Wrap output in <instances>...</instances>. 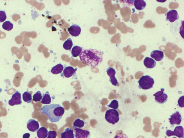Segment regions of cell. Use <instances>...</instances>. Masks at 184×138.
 I'll list each match as a JSON object with an SVG mask.
<instances>
[{
  "mask_svg": "<svg viewBox=\"0 0 184 138\" xmlns=\"http://www.w3.org/2000/svg\"><path fill=\"white\" fill-rule=\"evenodd\" d=\"M104 53L97 50H83L79 55L81 61L91 67H96L103 62Z\"/></svg>",
  "mask_w": 184,
  "mask_h": 138,
  "instance_id": "obj_1",
  "label": "cell"
},
{
  "mask_svg": "<svg viewBox=\"0 0 184 138\" xmlns=\"http://www.w3.org/2000/svg\"><path fill=\"white\" fill-rule=\"evenodd\" d=\"M40 112L46 114L52 123H56L62 118L65 110L64 108L60 105L53 104L43 106Z\"/></svg>",
  "mask_w": 184,
  "mask_h": 138,
  "instance_id": "obj_2",
  "label": "cell"
},
{
  "mask_svg": "<svg viewBox=\"0 0 184 138\" xmlns=\"http://www.w3.org/2000/svg\"><path fill=\"white\" fill-rule=\"evenodd\" d=\"M138 87L140 89L148 90L153 87L155 83L154 79L149 75L143 76L138 81Z\"/></svg>",
  "mask_w": 184,
  "mask_h": 138,
  "instance_id": "obj_3",
  "label": "cell"
},
{
  "mask_svg": "<svg viewBox=\"0 0 184 138\" xmlns=\"http://www.w3.org/2000/svg\"><path fill=\"white\" fill-rule=\"evenodd\" d=\"M105 119L108 123L115 124L119 121V113L116 110L114 109H110L106 110Z\"/></svg>",
  "mask_w": 184,
  "mask_h": 138,
  "instance_id": "obj_4",
  "label": "cell"
},
{
  "mask_svg": "<svg viewBox=\"0 0 184 138\" xmlns=\"http://www.w3.org/2000/svg\"><path fill=\"white\" fill-rule=\"evenodd\" d=\"M164 88H162L161 89L160 91L154 94L153 96L155 97V99L156 103L163 104L168 101V95L164 92Z\"/></svg>",
  "mask_w": 184,
  "mask_h": 138,
  "instance_id": "obj_5",
  "label": "cell"
},
{
  "mask_svg": "<svg viewBox=\"0 0 184 138\" xmlns=\"http://www.w3.org/2000/svg\"><path fill=\"white\" fill-rule=\"evenodd\" d=\"M166 134L168 137H170L172 136H176L179 138H184V129L181 126H177L175 128L173 131L171 130H168L166 132Z\"/></svg>",
  "mask_w": 184,
  "mask_h": 138,
  "instance_id": "obj_6",
  "label": "cell"
},
{
  "mask_svg": "<svg viewBox=\"0 0 184 138\" xmlns=\"http://www.w3.org/2000/svg\"><path fill=\"white\" fill-rule=\"evenodd\" d=\"M22 103L21 95L18 91H16L12 95V98L8 102L9 105L12 106L15 105H21Z\"/></svg>",
  "mask_w": 184,
  "mask_h": 138,
  "instance_id": "obj_7",
  "label": "cell"
},
{
  "mask_svg": "<svg viewBox=\"0 0 184 138\" xmlns=\"http://www.w3.org/2000/svg\"><path fill=\"white\" fill-rule=\"evenodd\" d=\"M73 127L75 131L74 136L76 138H90L91 135L90 131Z\"/></svg>",
  "mask_w": 184,
  "mask_h": 138,
  "instance_id": "obj_8",
  "label": "cell"
},
{
  "mask_svg": "<svg viewBox=\"0 0 184 138\" xmlns=\"http://www.w3.org/2000/svg\"><path fill=\"white\" fill-rule=\"evenodd\" d=\"M182 119V117L180 113L178 111H176L170 116L169 120L171 125L174 126L175 124H180Z\"/></svg>",
  "mask_w": 184,
  "mask_h": 138,
  "instance_id": "obj_9",
  "label": "cell"
},
{
  "mask_svg": "<svg viewBox=\"0 0 184 138\" xmlns=\"http://www.w3.org/2000/svg\"><path fill=\"white\" fill-rule=\"evenodd\" d=\"M106 72L108 75L110 77V82L114 86H117L119 85V83L115 76L116 74L115 70L112 67H109L107 70Z\"/></svg>",
  "mask_w": 184,
  "mask_h": 138,
  "instance_id": "obj_10",
  "label": "cell"
},
{
  "mask_svg": "<svg viewBox=\"0 0 184 138\" xmlns=\"http://www.w3.org/2000/svg\"><path fill=\"white\" fill-rule=\"evenodd\" d=\"M166 15L167 16L166 21H169L170 22H173L179 19L178 12L176 10L169 11Z\"/></svg>",
  "mask_w": 184,
  "mask_h": 138,
  "instance_id": "obj_11",
  "label": "cell"
},
{
  "mask_svg": "<svg viewBox=\"0 0 184 138\" xmlns=\"http://www.w3.org/2000/svg\"><path fill=\"white\" fill-rule=\"evenodd\" d=\"M77 68L74 69L72 67H65L63 72L61 74V76L65 77L66 78H69L76 74Z\"/></svg>",
  "mask_w": 184,
  "mask_h": 138,
  "instance_id": "obj_12",
  "label": "cell"
},
{
  "mask_svg": "<svg viewBox=\"0 0 184 138\" xmlns=\"http://www.w3.org/2000/svg\"><path fill=\"white\" fill-rule=\"evenodd\" d=\"M27 127L31 132H36L39 129V124L35 120L31 119L27 123Z\"/></svg>",
  "mask_w": 184,
  "mask_h": 138,
  "instance_id": "obj_13",
  "label": "cell"
},
{
  "mask_svg": "<svg viewBox=\"0 0 184 138\" xmlns=\"http://www.w3.org/2000/svg\"><path fill=\"white\" fill-rule=\"evenodd\" d=\"M68 31L73 37H77L81 33V28L78 25L74 24L68 28Z\"/></svg>",
  "mask_w": 184,
  "mask_h": 138,
  "instance_id": "obj_14",
  "label": "cell"
},
{
  "mask_svg": "<svg viewBox=\"0 0 184 138\" xmlns=\"http://www.w3.org/2000/svg\"><path fill=\"white\" fill-rule=\"evenodd\" d=\"M151 57L156 61L160 62L162 61L164 57V54L162 51L155 50L152 51L150 54Z\"/></svg>",
  "mask_w": 184,
  "mask_h": 138,
  "instance_id": "obj_15",
  "label": "cell"
},
{
  "mask_svg": "<svg viewBox=\"0 0 184 138\" xmlns=\"http://www.w3.org/2000/svg\"><path fill=\"white\" fill-rule=\"evenodd\" d=\"M144 64L147 68L153 69L156 66V62L153 58L147 57L144 61Z\"/></svg>",
  "mask_w": 184,
  "mask_h": 138,
  "instance_id": "obj_16",
  "label": "cell"
},
{
  "mask_svg": "<svg viewBox=\"0 0 184 138\" xmlns=\"http://www.w3.org/2000/svg\"><path fill=\"white\" fill-rule=\"evenodd\" d=\"M61 138H74V131L69 128H66L64 132L61 134Z\"/></svg>",
  "mask_w": 184,
  "mask_h": 138,
  "instance_id": "obj_17",
  "label": "cell"
},
{
  "mask_svg": "<svg viewBox=\"0 0 184 138\" xmlns=\"http://www.w3.org/2000/svg\"><path fill=\"white\" fill-rule=\"evenodd\" d=\"M133 4L135 8L139 11L143 10L146 6V2L142 0H135Z\"/></svg>",
  "mask_w": 184,
  "mask_h": 138,
  "instance_id": "obj_18",
  "label": "cell"
},
{
  "mask_svg": "<svg viewBox=\"0 0 184 138\" xmlns=\"http://www.w3.org/2000/svg\"><path fill=\"white\" fill-rule=\"evenodd\" d=\"M48 134V131L46 128L42 127L37 132V135L38 138H47Z\"/></svg>",
  "mask_w": 184,
  "mask_h": 138,
  "instance_id": "obj_19",
  "label": "cell"
},
{
  "mask_svg": "<svg viewBox=\"0 0 184 138\" xmlns=\"http://www.w3.org/2000/svg\"><path fill=\"white\" fill-rule=\"evenodd\" d=\"M64 67L63 65L61 64H57L52 67L51 72L54 74H58L62 73Z\"/></svg>",
  "mask_w": 184,
  "mask_h": 138,
  "instance_id": "obj_20",
  "label": "cell"
},
{
  "mask_svg": "<svg viewBox=\"0 0 184 138\" xmlns=\"http://www.w3.org/2000/svg\"><path fill=\"white\" fill-rule=\"evenodd\" d=\"M41 103L45 105H49L51 103V98L48 92H47L45 94H43Z\"/></svg>",
  "mask_w": 184,
  "mask_h": 138,
  "instance_id": "obj_21",
  "label": "cell"
},
{
  "mask_svg": "<svg viewBox=\"0 0 184 138\" xmlns=\"http://www.w3.org/2000/svg\"><path fill=\"white\" fill-rule=\"evenodd\" d=\"M82 51V48L81 47L78 46H74L71 51L73 57H78L80 55Z\"/></svg>",
  "mask_w": 184,
  "mask_h": 138,
  "instance_id": "obj_22",
  "label": "cell"
},
{
  "mask_svg": "<svg viewBox=\"0 0 184 138\" xmlns=\"http://www.w3.org/2000/svg\"><path fill=\"white\" fill-rule=\"evenodd\" d=\"M22 97L24 101L28 103H31L32 98L31 94L29 93L28 90L23 94Z\"/></svg>",
  "mask_w": 184,
  "mask_h": 138,
  "instance_id": "obj_23",
  "label": "cell"
},
{
  "mask_svg": "<svg viewBox=\"0 0 184 138\" xmlns=\"http://www.w3.org/2000/svg\"><path fill=\"white\" fill-rule=\"evenodd\" d=\"M73 45L71 38H69L63 44V47L66 50H70L71 49Z\"/></svg>",
  "mask_w": 184,
  "mask_h": 138,
  "instance_id": "obj_24",
  "label": "cell"
},
{
  "mask_svg": "<svg viewBox=\"0 0 184 138\" xmlns=\"http://www.w3.org/2000/svg\"><path fill=\"white\" fill-rule=\"evenodd\" d=\"M85 122L80 119H77L75 120L73 123V127L76 128H81L84 126Z\"/></svg>",
  "mask_w": 184,
  "mask_h": 138,
  "instance_id": "obj_25",
  "label": "cell"
},
{
  "mask_svg": "<svg viewBox=\"0 0 184 138\" xmlns=\"http://www.w3.org/2000/svg\"><path fill=\"white\" fill-rule=\"evenodd\" d=\"M13 24L11 22L7 21L4 22L2 25V28L4 30L7 31H10L13 29Z\"/></svg>",
  "mask_w": 184,
  "mask_h": 138,
  "instance_id": "obj_26",
  "label": "cell"
},
{
  "mask_svg": "<svg viewBox=\"0 0 184 138\" xmlns=\"http://www.w3.org/2000/svg\"><path fill=\"white\" fill-rule=\"evenodd\" d=\"M43 95L40 91H38L33 95V100L35 102H38L42 100Z\"/></svg>",
  "mask_w": 184,
  "mask_h": 138,
  "instance_id": "obj_27",
  "label": "cell"
},
{
  "mask_svg": "<svg viewBox=\"0 0 184 138\" xmlns=\"http://www.w3.org/2000/svg\"><path fill=\"white\" fill-rule=\"evenodd\" d=\"M108 107L113 108V109L116 110L119 107V102L117 100H113L111 102L110 105Z\"/></svg>",
  "mask_w": 184,
  "mask_h": 138,
  "instance_id": "obj_28",
  "label": "cell"
},
{
  "mask_svg": "<svg viewBox=\"0 0 184 138\" xmlns=\"http://www.w3.org/2000/svg\"><path fill=\"white\" fill-rule=\"evenodd\" d=\"M7 19L6 13L4 11H0V23L5 21Z\"/></svg>",
  "mask_w": 184,
  "mask_h": 138,
  "instance_id": "obj_29",
  "label": "cell"
},
{
  "mask_svg": "<svg viewBox=\"0 0 184 138\" xmlns=\"http://www.w3.org/2000/svg\"><path fill=\"white\" fill-rule=\"evenodd\" d=\"M57 136V132L56 131H50L48 132L47 138H56Z\"/></svg>",
  "mask_w": 184,
  "mask_h": 138,
  "instance_id": "obj_30",
  "label": "cell"
},
{
  "mask_svg": "<svg viewBox=\"0 0 184 138\" xmlns=\"http://www.w3.org/2000/svg\"><path fill=\"white\" fill-rule=\"evenodd\" d=\"M178 105L179 107L183 108L184 107V96L180 97L178 101Z\"/></svg>",
  "mask_w": 184,
  "mask_h": 138,
  "instance_id": "obj_31",
  "label": "cell"
},
{
  "mask_svg": "<svg viewBox=\"0 0 184 138\" xmlns=\"http://www.w3.org/2000/svg\"><path fill=\"white\" fill-rule=\"evenodd\" d=\"M114 138H128V136L124 133H122L121 135H116Z\"/></svg>",
  "mask_w": 184,
  "mask_h": 138,
  "instance_id": "obj_32",
  "label": "cell"
},
{
  "mask_svg": "<svg viewBox=\"0 0 184 138\" xmlns=\"http://www.w3.org/2000/svg\"><path fill=\"white\" fill-rule=\"evenodd\" d=\"M30 136V135L29 133H25L23 136V138H29Z\"/></svg>",
  "mask_w": 184,
  "mask_h": 138,
  "instance_id": "obj_33",
  "label": "cell"
},
{
  "mask_svg": "<svg viewBox=\"0 0 184 138\" xmlns=\"http://www.w3.org/2000/svg\"><path fill=\"white\" fill-rule=\"evenodd\" d=\"M173 138H176V137H173Z\"/></svg>",
  "mask_w": 184,
  "mask_h": 138,
  "instance_id": "obj_34",
  "label": "cell"
}]
</instances>
